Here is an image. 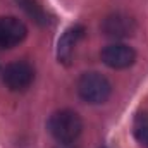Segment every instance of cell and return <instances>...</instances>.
Masks as SVG:
<instances>
[{"mask_svg":"<svg viewBox=\"0 0 148 148\" xmlns=\"http://www.w3.org/2000/svg\"><path fill=\"white\" fill-rule=\"evenodd\" d=\"M48 131L60 145H71L83 131V121L73 110H59L50 115Z\"/></svg>","mask_w":148,"mask_h":148,"instance_id":"1","label":"cell"},{"mask_svg":"<svg viewBox=\"0 0 148 148\" xmlns=\"http://www.w3.org/2000/svg\"><path fill=\"white\" fill-rule=\"evenodd\" d=\"M16 3L35 21L40 26H47L50 23V16L45 10V7L41 5L40 0H16Z\"/></svg>","mask_w":148,"mask_h":148,"instance_id":"8","label":"cell"},{"mask_svg":"<svg viewBox=\"0 0 148 148\" xmlns=\"http://www.w3.org/2000/svg\"><path fill=\"white\" fill-rule=\"evenodd\" d=\"M28 35V28L17 17H0V48H12Z\"/></svg>","mask_w":148,"mask_h":148,"instance_id":"5","label":"cell"},{"mask_svg":"<svg viewBox=\"0 0 148 148\" xmlns=\"http://www.w3.org/2000/svg\"><path fill=\"white\" fill-rule=\"evenodd\" d=\"M77 93L88 103H103L112 93V84L98 73H84L77 81Z\"/></svg>","mask_w":148,"mask_h":148,"instance_id":"2","label":"cell"},{"mask_svg":"<svg viewBox=\"0 0 148 148\" xmlns=\"http://www.w3.org/2000/svg\"><path fill=\"white\" fill-rule=\"evenodd\" d=\"M83 36H84V28L79 26V24L69 28V29H66V33L60 36L59 45H57V57H59V62H62V64H69V62H71L74 48H76L77 41Z\"/></svg>","mask_w":148,"mask_h":148,"instance_id":"7","label":"cell"},{"mask_svg":"<svg viewBox=\"0 0 148 148\" xmlns=\"http://www.w3.org/2000/svg\"><path fill=\"white\" fill-rule=\"evenodd\" d=\"M102 60L112 69H126L134 64L136 52L122 43H114L102 50Z\"/></svg>","mask_w":148,"mask_h":148,"instance_id":"4","label":"cell"},{"mask_svg":"<svg viewBox=\"0 0 148 148\" xmlns=\"http://www.w3.org/2000/svg\"><path fill=\"white\" fill-rule=\"evenodd\" d=\"M35 79V69L29 62L17 60L5 67L3 71V83L12 91H24L31 86Z\"/></svg>","mask_w":148,"mask_h":148,"instance_id":"3","label":"cell"},{"mask_svg":"<svg viewBox=\"0 0 148 148\" xmlns=\"http://www.w3.org/2000/svg\"><path fill=\"white\" fill-rule=\"evenodd\" d=\"M134 29H136L134 21L126 14H112L109 17H105L102 23V33L105 36L115 38V40L131 36Z\"/></svg>","mask_w":148,"mask_h":148,"instance_id":"6","label":"cell"},{"mask_svg":"<svg viewBox=\"0 0 148 148\" xmlns=\"http://www.w3.org/2000/svg\"><path fill=\"white\" fill-rule=\"evenodd\" d=\"M133 133H134V138L138 140V143L141 147L148 148V112H141L136 115Z\"/></svg>","mask_w":148,"mask_h":148,"instance_id":"9","label":"cell"}]
</instances>
